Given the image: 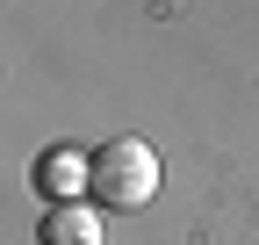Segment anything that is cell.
Segmentation results:
<instances>
[{"mask_svg": "<svg viewBox=\"0 0 259 245\" xmlns=\"http://www.w3.org/2000/svg\"><path fill=\"white\" fill-rule=\"evenodd\" d=\"M158 195V159L144 137H108L94 151V209H144Z\"/></svg>", "mask_w": 259, "mask_h": 245, "instance_id": "6da1fadb", "label": "cell"}, {"mask_svg": "<svg viewBox=\"0 0 259 245\" xmlns=\"http://www.w3.org/2000/svg\"><path fill=\"white\" fill-rule=\"evenodd\" d=\"M36 188H44L51 209L87 202V195H94V151H79V144H51L44 159H36Z\"/></svg>", "mask_w": 259, "mask_h": 245, "instance_id": "7a4b0ae2", "label": "cell"}, {"mask_svg": "<svg viewBox=\"0 0 259 245\" xmlns=\"http://www.w3.org/2000/svg\"><path fill=\"white\" fill-rule=\"evenodd\" d=\"M36 245H101V209L72 202V209H51L36 224Z\"/></svg>", "mask_w": 259, "mask_h": 245, "instance_id": "3957f363", "label": "cell"}]
</instances>
